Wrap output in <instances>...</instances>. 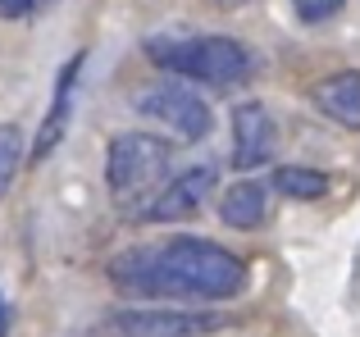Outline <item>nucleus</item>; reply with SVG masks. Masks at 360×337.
Returning <instances> with one entry per match:
<instances>
[{
  "mask_svg": "<svg viewBox=\"0 0 360 337\" xmlns=\"http://www.w3.org/2000/svg\"><path fill=\"white\" fill-rule=\"evenodd\" d=\"M169 164H174V146L155 133H119L110 142V155H105V183H110V196L123 205V210L137 214L150 196L165 187L169 178Z\"/></svg>",
  "mask_w": 360,
  "mask_h": 337,
  "instance_id": "7ed1b4c3",
  "label": "nucleus"
},
{
  "mask_svg": "<svg viewBox=\"0 0 360 337\" xmlns=\"http://www.w3.org/2000/svg\"><path fill=\"white\" fill-rule=\"evenodd\" d=\"M0 337H9V301L0 296Z\"/></svg>",
  "mask_w": 360,
  "mask_h": 337,
  "instance_id": "2eb2a0df",
  "label": "nucleus"
},
{
  "mask_svg": "<svg viewBox=\"0 0 360 337\" xmlns=\"http://www.w3.org/2000/svg\"><path fill=\"white\" fill-rule=\"evenodd\" d=\"M219 219L229 223V228H238V232L264 228V219H269V192H264V183L238 178V183L219 196Z\"/></svg>",
  "mask_w": 360,
  "mask_h": 337,
  "instance_id": "9d476101",
  "label": "nucleus"
},
{
  "mask_svg": "<svg viewBox=\"0 0 360 337\" xmlns=\"http://www.w3.org/2000/svg\"><path fill=\"white\" fill-rule=\"evenodd\" d=\"M137 110L150 114L155 124L174 128V137H183V142H201V137L210 133V105H205L192 87H183V82H160V87H150L146 96H137Z\"/></svg>",
  "mask_w": 360,
  "mask_h": 337,
  "instance_id": "423d86ee",
  "label": "nucleus"
},
{
  "mask_svg": "<svg viewBox=\"0 0 360 337\" xmlns=\"http://www.w3.org/2000/svg\"><path fill=\"white\" fill-rule=\"evenodd\" d=\"M82 60L87 55H73L69 64L60 69V82H55V100H51V110H46V119H41V128H37V142H32V155L27 160L32 164H41V160H51L55 155V146L64 142V133H69V110H73V87H78V73H82Z\"/></svg>",
  "mask_w": 360,
  "mask_h": 337,
  "instance_id": "6e6552de",
  "label": "nucleus"
},
{
  "mask_svg": "<svg viewBox=\"0 0 360 337\" xmlns=\"http://www.w3.org/2000/svg\"><path fill=\"white\" fill-rule=\"evenodd\" d=\"M274 142H278V128H274L269 110L260 100H246L233 110V168L251 173V168L269 164Z\"/></svg>",
  "mask_w": 360,
  "mask_h": 337,
  "instance_id": "0eeeda50",
  "label": "nucleus"
},
{
  "mask_svg": "<svg viewBox=\"0 0 360 337\" xmlns=\"http://www.w3.org/2000/svg\"><path fill=\"white\" fill-rule=\"evenodd\" d=\"M214 183H219L214 164H192V168H183V173L165 178V187H160V192L137 210V219H146V223H178V219H192V214L205 210Z\"/></svg>",
  "mask_w": 360,
  "mask_h": 337,
  "instance_id": "39448f33",
  "label": "nucleus"
},
{
  "mask_svg": "<svg viewBox=\"0 0 360 337\" xmlns=\"http://www.w3.org/2000/svg\"><path fill=\"white\" fill-rule=\"evenodd\" d=\"M23 155H27V142H23V128L18 124H0V201L9 196L18 168H23Z\"/></svg>",
  "mask_w": 360,
  "mask_h": 337,
  "instance_id": "f8f14e48",
  "label": "nucleus"
},
{
  "mask_svg": "<svg viewBox=\"0 0 360 337\" xmlns=\"http://www.w3.org/2000/svg\"><path fill=\"white\" fill-rule=\"evenodd\" d=\"M219 329H229V319L201 310H115L91 337H210Z\"/></svg>",
  "mask_w": 360,
  "mask_h": 337,
  "instance_id": "20e7f679",
  "label": "nucleus"
},
{
  "mask_svg": "<svg viewBox=\"0 0 360 337\" xmlns=\"http://www.w3.org/2000/svg\"><path fill=\"white\" fill-rule=\"evenodd\" d=\"M274 187L283 196H292V201H319L328 192V173L306 168V164H283V168H274Z\"/></svg>",
  "mask_w": 360,
  "mask_h": 337,
  "instance_id": "9b49d317",
  "label": "nucleus"
},
{
  "mask_svg": "<svg viewBox=\"0 0 360 337\" xmlns=\"http://www.w3.org/2000/svg\"><path fill=\"white\" fill-rule=\"evenodd\" d=\"M315 105L319 114H328L338 128L360 133V69H342L333 78H324L315 87Z\"/></svg>",
  "mask_w": 360,
  "mask_h": 337,
  "instance_id": "1a4fd4ad",
  "label": "nucleus"
},
{
  "mask_svg": "<svg viewBox=\"0 0 360 337\" xmlns=\"http://www.w3.org/2000/svg\"><path fill=\"white\" fill-rule=\"evenodd\" d=\"M292 5H297L301 23H328L333 14H342L347 0H292Z\"/></svg>",
  "mask_w": 360,
  "mask_h": 337,
  "instance_id": "ddd939ff",
  "label": "nucleus"
},
{
  "mask_svg": "<svg viewBox=\"0 0 360 337\" xmlns=\"http://www.w3.org/2000/svg\"><path fill=\"white\" fill-rule=\"evenodd\" d=\"M110 283L146 301H233L246 292V260L205 237H169L110 260Z\"/></svg>",
  "mask_w": 360,
  "mask_h": 337,
  "instance_id": "f257e3e1",
  "label": "nucleus"
},
{
  "mask_svg": "<svg viewBox=\"0 0 360 337\" xmlns=\"http://www.w3.org/2000/svg\"><path fill=\"white\" fill-rule=\"evenodd\" d=\"M37 5H41V0H0V18H9V23H14V18H27Z\"/></svg>",
  "mask_w": 360,
  "mask_h": 337,
  "instance_id": "4468645a",
  "label": "nucleus"
},
{
  "mask_svg": "<svg viewBox=\"0 0 360 337\" xmlns=\"http://www.w3.org/2000/svg\"><path fill=\"white\" fill-rule=\"evenodd\" d=\"M146 60L174 78H192L201 87H238L251 78V51L233 37H150Z\"/></svg>",
  "mask_w": 360,
  "mask_h": 337,
  "instance_id": "f03ea898",
  "label": "nucleus"
}]
</instances>
